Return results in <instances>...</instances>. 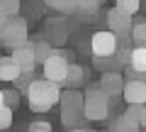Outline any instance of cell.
Masks as SVG:
<instances>
[{"instance_id": "6da1fadb", "label": "cell", "mask_w": 146, "mask_h": 132, "mask_svg": "<svg viewBox=\"0 0 146 132\" xmlns=\"http://www.w3.org/2000/svg\"><path fill=\"white\" fill-rule=\"evenodd\" d=\"M25 95H27V103H29V110L49 113L58 103L61 86L54 83V81H49V78H32L29 83L25 86Z\"/></svg>"}, {"instance_id": "7a4b0ae2", "label": "cell", "mask_w": 146, "mask_h": 132, "mask_svg": "<svg viewBox=\"0 0 146 132\" xmlns=\"http://www.w3.org/2000/svg\"><path fill=\"white\" fill-rule=\"evenodd\" d=\"M110 110H112V98L100 86H90L83 93V115H85V120H90V122L107 120Z\"/></svg>"}, {"instance_id": "3957f363", "label": "cell", "mask_w": 146, "mask_h": 132, "mask_svg": "<svg viewBox=\"0 0 146 132\" xmlns=\"http://www.w3.org/2000/svg\"><path fill=\"white\" fill-rule=\"evenodd\" d=\"M27 42V22L20 15L7 17V22L0 27V44L7 49H15Z\"/></svg>"}, {"instance_id": "277c9868", "label": "cell", "mask_w": 146, "mask_h": 132, "mask_svg": "<svg viewBox=\"0 0 146 132\" xmlns=\"http://www.w3.org/2000/svg\"><path fill=\"white\" fill-rule=\"evenodd\" d=\"M42 69H44V78H49V81H54V83L63 86V81H66V71H68L66 54H63L61 49L54 47V52L42 61Z\"/></svg>"}, {"instance_id": "5b68a950", "label": "cell", "mask_w": 146, "mask_h": 132, "mask_svg": "<svg viewBox=\"0 0 146 132\" xmlns=\"http://www.w3.org/2000/svg\"><path fill=\"white\" fill-rule=\"evenodd\" d=\"M90 49H93V56L98 59H105V56H112L117 49V34L110 29H102V32H95L93 39H90Z\"/></svg>"}, {"instance_id": "8992f818", "label": "cell", "mask_w": 146, "mask_h": 132, "mask_svg": "<svg viewBox=\"0 0 146 132\" xmlns=\"http://www.w3.org/2000/svg\"><path fill=\"white\" fill-rule=\"evenodd\" d=\"M119 95L127 101V105L129 103H146V81L144 78H127Z\"/></svg>"}, {"instance_id": "52a82bcc", "label": "cell", "mask_w": 146, "mask_h": 132, "mask_svg": "<svg viewBox=\"0 0 146 132\" xmlns=\"http://www.w3.org/2000/svg\"><path fill=\"white\" fill-rule=\"evenodd\" d=\"M131 22H134V17L119 12L117 7L107 10V27H110V32H115V34H129Z\"/></svg>"}, {"instance_id": "ba28073f", "label": "cell", "mask_w": 146, "mask_h": 132, "mask_svg": "<svg viewBox=\"0 0 146 132\" xmlns=\"http://www.w3.org/2000/svg\"><path fill=\"white\" fill-rule=\"evenodd\" d=\"M10 56L17 61L20 71H34L36 61H34V47H32V42H25V44H20V47H15Z\"/></svg>"}, {"instance_id": "9c48e42d", "label": "cell", "mask_w": 146, "mask_h": 132, "mask_svg": "<svg viewBox=\"0 0 146 132\" xmlns=\"http://www.w3.org/2000/svg\"><path fill=\"white\" fill-rule=\"evenodd\" d=\"M98 86H100V88H102L105 93L110 95V98H117V95L122 93V86H124V78H122V74H117V71H105Z\"/></svg>"}, {"instance_id": "30bf717a", "label": "cell", "mask_w": 146, "mask_h": 132, "mask_svg": "<svg viewBox=\"0 0 146 132\" xmlns=\"http://www.w3.org/2000/svg\"><path fill=\"white\" fill-rule=\"evenodd\" d=\"M20 76V66L12 56H0V81L5 83H15Z\"/></svg>"}, {"instance_id": "8fae6325", "label": "cell", "mask_w": 146, "mask_h": 132, "mask_svg": "<svg viewBox=\"0 0 146 132\" xmlns=\"http://www.w3.org/2000/svg\"><path fill=\"white\" fill-rule=\"evenodd\" d=\"M127 66H129V69H134V71H139V74H146V49L134 44V47L129 49Z\"/></svg>"}, {"instance_id": "7c38bea8", "label": "cell", "mask_w": 146, "mask_h": 132, "mask_svg": "<svg viewBox=\"0 0 146 132\" xmlns=\"http://www.w3.org/2000/svg\"><path fill=\"white\" fill-rule=\"evenodd\" d=\"M83 83H85L83 66L68 61V71H66V81H63V86H68V88H78V86H83Z\"/></svg>"}, {"instance_id": "4fadbf2b", "label": "cell", "mask_w": 146, "mask_h": 132, "mask_svg": "<svg viewBox=\"0 0 146 132\" xmlns=\"http://www.w3.org/2000/svg\"><path fill=\"white\" fill-rule=\"evenodd\" d=\"M100 3H102V0H76V15H80V17L98 15Z\"/></svg>"}, {"instance_id": "5bb4252c", "label": "cell", "mask_w": 146, "mask_h": 132, "mask_svg": "<svg viewBox=\"0 0 146 132\" xmlns=\"http://www.w3.org/2000/svg\"><path fill=\"white\" fill-rule=\"evenodd\" d=\"M110 130H115V132H136V130H141V125L134 122L131 117H127V115H119L112 125H110Z\"/></svg>"}, {"instance_id": "9a60e30c", "label": "cell", "mask_w": 146, "mask_h": 132, "mask_svg": "<svg viewBox=\"0 0 146 132\" xmlns=\"http://www.w3.org/2000/svg\"><path fill=\"white\" fill-rule=\"evenodd\" d=\"M46 7L61 12V15H76V0H44Z\"/></svg>"}, {"instance_id": "2e32d148", "label": "cell", "mask_w": 146, "mask_h": 132, "mask_svg": "<svg viewBox=\"0 0 146 132\" xmlns=\"http://www.w3.org/2000/svg\"><path fill=\"white\" fill-rule=\"evenodd\" d=\"M129 34H131V42H134L136 47H144V44H146V22H144V20L131 22Z\"/></svg>"}, {"instance_id": "e0dca14e", "label": "cell", "mask_w": 146, "mask_h": 132, "mask_svg": "<svg viewBox=\"0 0 146 132\" xmlns=\"http://www.w3.org/2000/svg\"><path fill=\"white\" fill-rule=\"evenodd\" d=\"M124 115L131 117L134 122H139V125H144L146 122V105L144 103H129V108H127Z\"/></svg>"}, {"instance_id": "ac0fdd59", "label": "cell", "mask_w": 146, "mask_h": 132, "mask_svg": "<svg viewBox=\"0 0 146 132\" xmlns=\"http://www.w3.org/2000/svg\"><path fill=\"white\" fill-rule=\"evenodd\" d=\"M115 7L119 12H124V15L134 17L136 12H139V7H141V0H115Z\"/></svg>"}, {"instance_id": "d6986e66", "label": "cell", "mask_w": 146, "mask_h": 132, "mask_svg": "<svg viewBox=\"0 0 146 132\" xmlns=\"http://www.w3.org/2000/svg\"><path fill=\"white\" fill-rule=\"evenodd\" d=\"M32 47H34V61H36V64H42L44 59L54 52V44H51V42H34Z\"/></svg>"}, {"instance_id": "ffe728a7", "label": "cell", "mask_w": 146, "mask_h": 132, "mask_svg": "<svg viewBox=\"0 0 146 132\" xmlns=\"http://www.w3.org/2000/svg\"><path fill=\"white\" fill-rule=\"evenodd\" d=\"M0 10L5 12L7 17L20 15V0H0Z\"/></svg>"}, {"instance_id": "44dd1931", "label": "cell", "mask_w": 146, "mask_h": 132, "mask_svg": "<svg viewBox=\"0 0 146 132\" xmlns=\"http://www.w3.org/2000/svg\"><path fill=\"white\" fill-rule=\"evenodd\" d=\"M3 103H5L7 108L15 110L17 103H20V93H17V90H3Z\"/></svg>"}, {"instance_id": "7402d4cb", "label": "cell", "mask_w": 146, "mask_h": 132, "mask_svg": "<svg viewBox=\"0 0 146 132\" xmlns=\"http://www.w3.org/2000/svg\"><path fill=\"white\" fill-rule=\"evenodd\" d=\"M12 125V108L3 105L0 108V130H7Z\"/></svg>"}, {"instance_id": "603a6c76", "label": "cell", "mask_w": 146, "mask_h": 132, "mask_svg": "<svg viewBox=\"0 0 146 132\" xmlns=\"http://www.w3.org/2000/svg\"><path fill=\"white\" fill-rule=\"evenodd\" d=\"M29 132H51V125L44 120H36V122H29Z\"/></svg>"}, {"instance_id": "cb8c5ba5", "label": "cell", "mask_w": 146, "mask_h": 132, "mask_svg": "<svg viewBox=\"0 0 146 132\" xmlns=\"http://www.w3.org/2000/svg\"><path fill=\"white\" fill-rule=\"evenodd\" d=\"M5 22H7V15H5V12H3V10H0V27L5 25Z\"/></svg>"}, {"instance_id": "d4e9b609", "label": "cell", "mask_w": 146, "mask_h": 132, "mask_svg": "<svg viewBox=\"0 0 146 132\" xmlns=\"http://www.w3.org/2000/svg\"><path fill=\"white\" fill-rule=\"evenodd\" d=\"M3 105H5V103H3V90H0V108H3Z\"/></svg>"}]
</instances>
